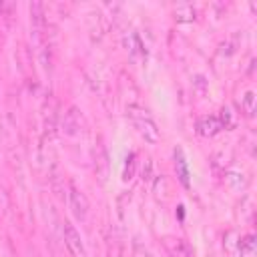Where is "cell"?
I'll return each mask as SVG.
<instances>
[{
    "instance_id": "obj_1",
    "label": "cell",
    "mask_w": 257,
    "mask_h": 257,
    "mask_svg": "<svg viewBox=\"0 0 257 257\" xmlns=\"http://www.w3.org/2000/svg\"><path fill=\"white\" fill-rule=\"evenodd\" d=\"M126 114L131 118V122L135 124V128L139 131V135L147 141V143H157L161 139V133H159V126L155 122V118L151 116V112L147 108H143L141 104H128L126 108Z\"/></svg>"
},
{
    "instance_id": "obj_2",
    "label": "cell",
    "mask_w": 257,
    "mask_h": 257,
    "mask_svg": "<svg viewBox=\"0 0 257 257\" xmlns=\"http://www.w3.org/2000/svg\"><path fill=\"white\" fill-rule=\"evenodd\" d=\"M44 30H46V18H44V4L42 2H32L30 4V34L36 44L44 40Z\"/></svg>"
},
{
    "instance_id": "obj_3",
    "label": "cell",
    "mask_w": 257,
    "mask_h": 257,
    "mask_svg": "<svg viewBox=\"0 0 257 257\" xmlns=\"http://www.w3.org/2000/svg\"><path fill=\"white\" fill-rule=\"evenodd\" d=\"M62 235H64V245H66L70 257H86V249H84L82 239H80V233L74 229V225L64 223Z\"/></svg>"
},
{
    "instance_id": "obj_4",
    "label": "cell",
    "mask_w": 257,
    "mask_h": 257,
    "mask_svg": "<svg viewBox=\"0 0 257 257\" xmlns=\"http://www.w3.org/2000/svg\"><path fill=\"white\" fill-rule=\"evenodd\" d=\"M82 126H84L82 114L78 112V108H76V106H70V108L64 112L62 122H60L62 133H64V135H68V137H74V135H78V133L82 131Z\"/></svg>"
},
{
    "instance_id": "obj_5",
    "label": "cell",
    "mask_w": 257,
    "mask_h": 257,
    "mask_svg": "<svg viewBox=\"0 0 257 257\" xmlns=\"http://www.w3.org/2000/svg\"><path fill=\"white\" fill-rule=\"evenodd\" d=\"M70 209L78 221H84L88 217V199L84 193H80L74 185H70Z\"/></svg>"
},
{
    "instance_id": "obj_6",
    "label": "cell",
    "mask_w": 257,
    "mask_h": 257,
    "mask_svg": "<svg viewBox=\"0 0 257 257\" xmlns=\"http://www.w3.org/2000/svg\"><path fill=\"white\" fill-rule=\"evenodd\" d=\"M163 245H165V249L171 257H193L191 245L181 237H165Z\"/></svg>"
},
{
    "instance_id": "obj_7",
    "label": "cell",
    "mask_w": 257,
    "mask_h": 257,
    "mask_svg": "<svg viewBox=\"0 0 257 257\" xmlns=\"http://www.w3.org/2000/svg\"><path fill=\"white\" fill-rule=\"evenodd\" d=\"M221 128H223V126H221V120H219L217 114L203 116V118L197 122V131H199V135H203V137H213V135H217Z\"/></svg>"
},
{
    "instance_id": "obj_8",
    "label": "cell",
    "mask_w": 257,
    "mask_h": 257,
    "mask_svg": "<svg viewBox=\"0 0 257 257\" xmlns=\"http://www.w3.org/2000/svg\"><path fill=\"white\" fill-rule=\"evenodd\" d=\"M96 177L100 179V183H104L108 177V155L102 143L96 149Z\"/></svg>"
},
{
    "instance_id": "obj_9",
    "label": "cell",
    "mask_w": 257,
    "mask_h": 257,
    "mask_svg": "<svg viewBox=\"0 0 257 257\" xmlns=\"http://www.w3.org/2000/svg\"><path fill=\"white\" fill-rule=\"evenodd\" d=\"M175 169H177V177L183 183V187H189V167H187L185 155L179 147L175 149Z\"/></svg>"
},
{
    "instance_id": "obj_10",
    "label": "cell",
    "mask_w": 257,
    "mask_h": 257,
    "mask_svg": "<svg viewBox=\"0 0 257 257\" xmlns=\"http://www.w3.org/2000/svg\"><path fill=\"white\" fill-rule=\"evenodd\" d=\"M197 18V10L193 4H179L175 8V20L177 22H193Z\"/></svg>"
},
{
    "instance_id": "obj_11",
    "label": "cell",
    "mask_w": 257,
    "mask_h": 257,
    "mask_svg": "<svg viewBox=\"0 0 257 257\" xmlns=\"http://www.w3.org/2000/svg\"><path fill=\"white\" fill-rule=\"evenodd\" d=\"M237 247H239V253L243 255V257H253L255 255V251H257V241H255V235H245V237H241L239 239V243H237Z\"/></svg>"
},
{
    "instance_id": "obj_12",
    "label": "cell",
    "mask_w": 257,
    "mask_h": 257,
    "mask_svg": "<svg viewBox=\"0 0 257 257\" xmlns=\"http://www.w3.org/2000/svg\"><path fill=\"white\" fill-rule=\"evenodd\" d=\"M56 120H58V114H56V102L52 100V106L44 112V128H46L48 135L54 133V128H56Z\"/></svg>"
},
{
    "instance_id": "obj_13",
    "label": "cell",
    "mask_w": 257,
    "mask_h": 257,
    "mask_svg": "<svg viewBox=\"0 0 257 257\" xmlns=\"http://www.w3.org/2000/svg\"><path fill=\"white\" fill-rule=\"evenodd\" d=\"M126 46H128V50H131V54L133 56H147V52H145V46H143V42H141V38H139V34H131L128 38H126Z\"/></svg>"
},
{
    "instance_id": "obj_14",
    "label": "cell",
    "mask_w": 257,
    "mask_h": 257,
    "mask_svg": "<svg viewBox=\"0 0 257 257\" xmlns=\"http://www.w3.org/2000/svg\"><path fill=\"white\" fill-rule=\"evenodd\" d=\"M241 108H243V112H245L249 118L255 114V92H253V90H247V92L243 94V98H241Z\"/></svg>"
},
{
    "instance_id": "obj_15",
    "label": "cell",
    "mask_w": 257,
    "mask_h": 257,
    "mask_svg": "<svg viewBox=\"0 0 257 257\" xmlns=\"http://www.w3.org/2000/svg\"><path fill=\"white\" fill-rule=\"evenodd\" d=\"M135 169H137V153H128V157L124 161V169H122V179L131 181L135 175Z\"/></svg>"
},
{
    "instance_id": "obj_16",
    "label": "cell",
    "mask_w": 257,
    "mask_h": 257,
    "mask_svg": "<svg viewBox=\"0 0 257 257\" xmlns=\"http://www.w3.org/2000/svg\"><path fill=\"white\" fill-rule=\"evenodd\" d=\"M227 181H229V185H231L233 189H237V191H239V189H243V187H245V183H247V181H245V175H243V173H239V171H231V173H229V177H227Z\"/></svg>"
},
{
    "instance_id": "obj_17",
    "label": "cell",
    "mask_w": 257,
    "mask_h": 257,
    "mask_svg": "<svg viewBox=\"0 0 257 257\" xmlns=\"http://www.w3.org/2000/svg\"><path fill=\"white\" fill-rule=\"evenodd\" d=\"M155 193H157V197L161 199H165L167 197V193H169V187H167V177L165 175H161V177H157V181H155Z\"/></svg>"
},
{
    "instance_id": "obj_18",
    "label": "cell",
    "mask_w": 257,
    "mask_h": 257,
    "mask_svg": "<svg viewBox=\"0 0 257 257\" xmlns=\"http://www.w3.org/2000/svg\"><path fill=\"white\" fill-rule=\"evenodd\" d=\"M8 207H10V199H8V193H6L4 185L0 183V219H2L4 215H6Z\"/></svg>"
},
{
    "instance_id": "obj_19",
    "label": "cell",
    "mask_w": 257,
    "mask_h": 257,
    "mask_svg": "<svg viewBox=\"0 0 257 257\" xmlns=\"http://www.w3.org/2000/svg\"><path fill=\"white\" fill-rule=\"evenodd\" d=\"M128 257H151V255H149V251H147L139 241H133L131 251H128Z\"/></svg>"
},
{
    "instance_id": "obj_20",
    "label": "cell",
    "mask_w": 257,
    "mask_h": 257,
    "mask_svg": "<svg viewBox=\"0 0 257 257\" xmlns=\"http://www.w3.org/2000/svg\"><path fill=\"white\" fill-rule=\"evenodd\" d=\"M151 175H153V161L147 157L145 163L141 165V177H143V181H151Z\"/></svg>"
}]
</instances>
